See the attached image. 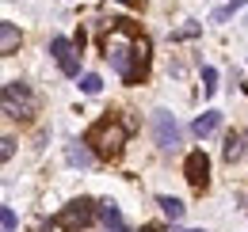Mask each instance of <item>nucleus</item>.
Segmentation results:
<instances>
[{
    "mask_svg": "<svg viewBox=\"0 0 248 232\" xmlns=\"http://www.w3.org/2000/svg\"><path fill=\"white\" fill-rule=\"evenodd\" d=\"M111 69L123 76L126 84H141L145 72H149V38L145 34H134L130 19H115V30L107 34L103 42Z\"/></svg>",
    "mask_w": 248,
    "mask_h": 232,
    "instance_id": "nucleus-1",
    "label": "nucleus"
},
{
    "mask_svg": "<svg viewBox=\"0 0 248 232\" xmlns=\"http://www.w3.org/2000/svg\"><path fill=\"white\" fill-rule=\"evenodd\" d=\"M130 130H134V122H130V118L103 115V118L92 126V130L84 133V141L92 145L95 156H107V160H111V156H119V152H123L126 137H130Z\"/></svg>",
    "mask_w": 248,
    "mask_h": 232,
    "instance_id": "nucleus-2",
    "label": "nucleus"
},
{
    "mask_svg": "<svg viewBox=\"0 0 248 232\" xmlns=\"http://www.w3.org/2000/svg\"><path fill=\"white\" fill-rule=\"evenodd\" d=\"M95 217H99V202H92V198H77V202H69L54 217V225L58 229H65V232H77V229H88Z\"/></svg>",
    "mask_w": 248,
    "mask_h": 232,
    "instance_id": "nucleus-3",
    "label": "nucleus"
},
{
    "mask_svg": "<svg viewBox=\"0 0 248 232\" xmlns=\"http://www.w3.org/2000/svg\"><path fill=\"white\" fill-rule=\"evenodd\" d=\"M4 115L8 118H31L34 115V95L27 84H19V80L4 84Z\"/></svg>",
    "mask_w": 248,
    "mask_h": 232,
    "instance_id": "nucleus-4",
    "label": "nucleus"
},
{
    "mask_svg": "<svg viewBox=\"0 0 248 232\" xmlns=\"http://www.w3.org/2000/svg\"><path fill=\"white\" fill-rule=\"evenodd\" d=\"M77 42H69L65 34H54L50 38V58L58 61V69H62V76H69V80H77L80 76V58H77Z\"/></svg>",
    "mask_w": 248,
    "mask_h": 232,
    "instance_id": "nucleus-5",
    "label": "nucleus"
},
{
    "mask_svg": "<svg viewBox=\"0 0 248 232\" xmlns=\"http://www.w3.org/2000/svg\"><path fill=\"white\" fill-rule=\"evenodd\" d=\"M184 179L195 187V190H206V183H210V156H206L202 148H191V152H187Z\"/></svg>",
    "mask_w": 248,
    "mask_h": 232,
    "instance_id": "nucleus-6",
    "label": "nucleus"
},
{
    "mask_svg": "<svg viewBox=\"0 0 248 232\" xmlns=\"http://www.w3.org/2000/svg\"><path fill=\"white\" fill-rule=\"evenodd\" d=\"M153 137H156V145L164 148V152H172V148L180 145V126H176V118L168 115V111H153Z\"/></svg>",
    "mask_w": 248,
    "mask_h": 232,
    "instance_id": "nucleus-7",
    "label": "nucleus"
},
{
    "mask_svg": "<svg viewBox=\"0 0 248 232\" xmlns=\"http://www.w3.org/2000/svg\"><path fill=\"white\" fill-rule=\"evenodd\" d=\"M217 126H221V111H202V115L191 122V133L195 137H210Z\"/></svg>",
    "mask_w": 248,
    "mask_h": 232,
    "instance_id": "nucleus-8",
    "label": "nucleus"
},
{
    "mask_svg": "<svg viewBox=\"0 0 248 232\" xmlns=\"http://www.w3.org/2000/svg\"><path fill=\"white\" fill-rule=\"evenodd\" d=\"M65 160L73 164V168H92V160H95V152L88 148V141L80 145V141H73V145L65 148Z\"/></svg>",
    "mask_w": 248,
    "mask_h": 232,
    "instance_id": "nucleus-9",
    "label": "nucleus"
},
{
    "mask_svg": "<svg viewBox=\"0 0 248 232\" xmlns=\"http://www.w3.org/2000/svg\"><path fill=\"white\" fill-rule=\"evenodd\" d=\"M16 50H19V30H16V23H8V19H4V23H0V54H4V58H12Z\"/></svg>",
    "mask_w": 248,
    "mask_h": 232,
    "instance_id": "nucleus-10",
    "label": "nucleus"
},
{
    "mask_svg": "<svg viewBox=\"0 0 248 232\" xmlns=\"http://www.w3.org/2000/svg\"><path fill=\"white\" fill-rule=\"evenodd\" d=\"M156 205H160V213H164L172 225L184 217V202H180V198H172V194H160V198H156Z\"/></svg>",
    "mask_w": 248,
    "mask_h": 232,
    "instance_id": "nucleus-11",
    "label": "nucleus"
},
{
    "mask_svg": "<svg viewBox=\"0 0 248 232\" xmlns=\"http://www.w3.org/2000/svg\"><path fill=\"white\" fill-rule=\"evenodd\" d=\"M245 152H248L245 148V133H229V137H225V160H229V164L241 160Z\"/></svg>",
    "mask_w": 248,
    "mask_h": 232,
    "instance_id": "nucleus-12",
    "label": "nucleus"
},
{
    "mask_svg": "<svg viewBox=\"0 0 248 232\" xmlns=\"http://www.w3.org/2000/svg\"><path fill=\"white\" fill-rule=\"evenodd\" d=\"M245 4H248V0H229V4L214 8V15H210V19H214V23H225V19H233V12H241Z\"/></svg>",
    "mask_w": 248,
    "mask_h": 232,
    "instance_id": "nucleus-13",
    "label": "nucleus"
},
{
    "mask_svg": "<svg viewBox=\"0 0 248 232\" xmlns=\"http://www.w3.org/2000/svg\"><path fill=\"white\" fill-rule=\"evenodd\" d=\"M99 221H103L107 229H111V225H119V221H123L119 205H115V202H99Z\"/></svg>",
    "mask_w": 248,
    "mask_h": 232,
    "instance_id": "nucleus-14",
    "label": "nucleus"
},
{
    "mask_svg": "<svg viewBox=\"0 0 248 232\" xmlns=\"http://www.w3.org/2000/svg\"><path fill=\"white\" fill-rule=\"evenodd\" d=\"M202 91H206V95H214V91H217V69H214V65L202 69Z\"/></svg>",
    "mask_w": 248,
    "mask_h": 232,
    "instance_id": "nucleus-15",
    "label": "nucleus"
},
{
    "mask_svg": "<svg viewBox=\"0 0 248 232\" xmlns=\"http://www.w3.org/2000/svg\"><path fill=\"white\" fill-rule=\"evenodd\" d=\"M99 87H103V80H99L95 72H88V76H80V91H84V95H99Z\"/></svg>",
    "mask_w": 248,
    "mask_h": 232,
    "instance_id": "nucleus-16",
    "label": "nucleus"
},
{
    "mask_svg": "<svg viewBox=\"0 0 248 232\" xmlns=\"http://www.w3.org/2000/svg\"><path fill=\"white\" fill-rule=\"evenodd\" d=\"M16 225H19V217L4 205V209H0V229H4V232H16Z\"/></svg>",
    "mask_w": 248,
    "mask_h": 232,
    "instance_id": "nucleus-17",
    "label": "nucleus"
},
{
    "mask_svg": "<svg viewBox=\"0 0 248 232\" xmlns=\"http://www.w3.org/2000/svg\"><path fill=\"white\" fill-rule=\"evenodd\" d=\"M12 152H16V137H4V141H0V156L12 160Z\"/></svg>",
    "mask_w": 248,
    "mask_h": 232,
    "instance_id": "nucleus-18",
    "label": "nucleus"
},
{
    "mask_svg": "<svg viewBox=\"0 0 248 232\" xmlns=\"http://www.w3.org/2000/svg\"><path fill=\"white\" fill-rule=\"evenodd\" d=\"M191 34H199V23H191V27H184V30H176V38H191Z\"/></svg>",
    "mask_w": 248,
    "mask_h": 232,
    "instance_id": "nucleus-19",
    "label": "nucleus"
},
{
    "mask_svg": "<svg viewBox=\"0 0 248 232\" xmlns=\"http://www.w3.org/2000/svg\"><path fill=\"white\" fill-rule=\"evenodd\" d=\"M107 232H130V229H126L123 221H119V225H111V229H107Z\"/></svg>",
    "mask_w": 248,
    "mask_h": 232,
    "instance_id": "nucleus-20",
    "label": "nucleus"
},
{
    "mask_svg": "<svg viewBox=\"0 0 248 232\" xmlns=\"http://www.w3.org/2000/svg\"><path fill=\"white\" fill-rule=\"evenodd\" d=\"M141 232H160V225H145V229H141Z\"/></svg>",
    "mask_w": 248,
    "mask_h": 232,
    "instance_id": "nucleus-21",
    "label": "nucleus"
},
{
    "mask_svg": "<svg viewBox=\"0 0 248 232\" xmlns=\"http://www.w3.org/2000/svg\"><path fill=\"white\" fill-rule=\"evenodd\" d=\"M176 232H206V229H176Z\"/></svg>",
    "mask_w": 248,
    "mask_h": 232,
    "instance_id": "nucleus-22",
    "label": "nucleus"
},
{
    "mask_svg": "<svg viewBox=\"0 0 248 232\" xmlns=\"http://www.w3.org/2000/svg\"><path fill=\"white\" fill-rule=\"evenodd\" d=\"M34 232H46V225H38V229H34Z\"/></svg>",
    "mask_w": 248,
    "mask_h": 232,
    "instance_id": "nucleus-23",
    "label": "nucleus"
},
{
    "mask_svg": "<svg viewBox=\"0 0 248 232\" xmlns=\"http://www.w3.org/2000/svg\"><path fill=\"white\" fill-rule=\"evenodd\" d=\"M245 148H248V133H245Z\"/></svg>",
    "mask_w": 248,
    "mask_h": 232,
    "instance_id": "nucleus-24",
    "label": "nucleus"
}]
</instances>
